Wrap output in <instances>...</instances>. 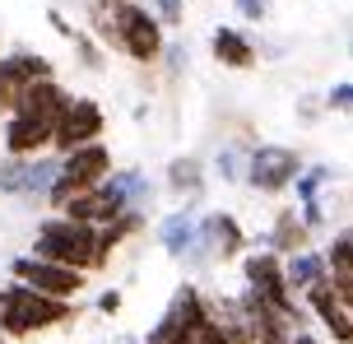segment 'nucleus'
Wrapping results in <instances>:
<instances>
[{"mask_svg": "<svg viewBox=\"0 0 353 344\" xmlns=\"http://www.w3.org/2000/svg\"><path fill=\"white\" fill-rule=\"evenodd\" d=\"M93 23H98V33L107 42H117L140 65L163 56V23L144 5H135V0H98L93 5Z\"/></svg>", "mask_w": 353, "mask_h": 344, "instance_id": "1", "label": "nucleus"}, {"mask_svg": "<svg viewBox=\"0 0 353 344\" xmlns=\"http://www.w3.org/2000/svg\"><path fill=\"white\" fill-rule=\"evenodd\" d=\"M74 316V303H61V298H42V293L23 289V284H5L0 289V335H37V330L65 326Z\"/></svg>", "mask_w": 353, "mask_h": 344, "instance_id": "2", "label": "nucleus"}, {"mask_svg": "<svg viewBox=\"0 0 353 344\" xmlns=\"http://www.w3.org/2000/svg\"><path fill=\"white\" fill-rule=\"evenodd\" d=\"M33 256L37 261H52L65 270H98V228L88 223H70V219H42V228L33 237Z\"/></svg>", "mask_w": 353, "mask_h": 344, "instance_id": "3", "label": "nucleus"}, {"mask_svg": "<svg viewBox=\"0 0 353 344\" xmlns=\"http://www.w3.org/2000/svg\"><path fill=\"white\" fill-rule=\"evenodd\" d=\"M107 172H112V154H107L103 145L70 149V154H61V168H56V181H52V191H47V200L61 210L70 196H79V191H93V186H98Z\"/></svg>", "mask_w": 353, "mask_h": 344, "instance_id": "4", "label": "nucleus"}, {"mask_svg": "<svg viewBox=\"0 0 353 344\" xmlns=\"http://www.w3.org/2000/svg\"><path fill=\"white\" fill-rule=\"evenodd\" d=\"M242 274H247V289L261 298L265 307L283 312L288 321H298V326H302L298 303H293V293L283 289V265H279V256H274V252H251L247 261H242Z\"/></svg>", "mask_w": 353, "mask_h": 344, "instance_id": "5", "label": "nucleus"}, {"mask_svg": "<svg viewBox=\"0 0 353 344\" xmlns=\"http://www.w3.org/2000/svg\"><path fill=\"white\" fill-rule=\"evenodd\" d=\"M10 274H14V284L42 293V298H61V303H70L74 293L84 289V274L79 270H65V265H52V261H37V256H14V261H10Z\"/></svg>", "mask_w": 353, "mask_h": 344, "instance_id": "6", "label": "nucleus"}, {"mask_svg": "<svg viewBox=\"0 0 353 344\" xmlns=\"http://www.w3.org/2000/svg\"><path fill=\"white\" fill-rule=\"evenodd\" d=\"M103 126H107V117H103V108H98L93 98H70L65 112L56 117V126H52V145L61 149V154L84 149V145H98Z\"/></svg>", "mask_w": 353, "mask_h": 344, "instance_id": "7", "label": "nucleus"}, {"mask_svg": "<svg viewBox=\"0 0 353 344\" xmlns=\"http://www.w3.org/2000/svg\"><path fill=\"white\" fill-rule=\"evenodd\" d=\"M298 172H302L298 149H283V145L251 149L247 168H242V177H247L256 191H265V196H274V191H283V186H293V177H298Z\"/></svg>", "mask_w": 353, "mask_h": 344, "instance_id": "8", "label": "nucleus"}, {"mask_svg": "<svg viewBox=\"0 0 353 344\" xmlns=\"http://www.w3.org/2000/svg\"><path fill=\"white\" fill-rule=\"evenodd\" d=\"M247 247V237L237 228V219L232 214H210V219H195V247L186 252V261H232V256Z\"/></svg>", "mask_w": 353, "mask_h": 344, "instance_id": "9", "label": "nucleus"}, {"mask_svg": "<svg viewBox=\"0 0 353 344\" xmlns=\"http://www.w3.org/2000/svg\"><path fill=\"white\" fill-rule=\"evenodd\" d=\"M56 168H61V159H42V154L5 159L0 163V191L5 196H47L56 181Z\"/></svg>", "mask_w": 353, "mask_h": 344, "instance_id": "10", "label": "nucleus"}, {"mask_svg": "<svg viewBox=\"0 0 353 344\" xmlns=\"http://www.w3.org/2000/svg\"><path fill=\"white\" fill-rule=\"evenodd\" d=\"M37 79H52V61L37 52H14L0 56V112H14L19 93L37 84Z\"/></svg>", "mask_w": 353, "mask_h": 344, "instance_id": "11", "label": "nucleus"}, {"mask_svg": "<svg viewBox=\"0 0 353 344\" xmlns=\"http://www.w3.org/2000/svg\"><path fill=\"white\" fill-rule=\"evenodd\" d=\"M307 303H312V312H316L321 321H325V330H330L339 344H349V340H353V316H349L353 303H349V298H339L330 279H316V284L307 289Z\"/></svg>", "mask_w": 353, "mask_h": 344, "instance_id": "12", "label": "nucleus"}, {"mask_svg": "<svg viewBox=\"0 0 353 344\" xmlns=\"http://www.w3.org/2000/svg\"><path fill=\"white\" fill-rule=\"evenodd\" d=\"M65 103H70V93L61 89L56 79H37V84H28V89L19 93V103H14L10 117H33V121L56 126V117L65 112Z\"/></svg>", "mask_w": 353, "mask_h": 344, "instance_id": "13", "label": "nucleus"}, {"mask_svg": "<svg viewBox=\"0 0 353 344\" xmlns=\"http://www.w3.org/2000/svg\"><path fill=\"white\" fill-rule=\"evenodd\" d=\"M172 344H251V335H247V330H237V326H219L210 312H195L191 321L176 326Z\"/></svg>", "mask_w": 353, "mask_h": 344, "instance_id": "14", "label": "nucleus"}, {"mask_svg": "<svg viewBox=\"0 0 353 344\" xmlns=\"http://www.w3.org/2000/svg\"><path fill=\"white\" fill-rule=\"evenodd\" d=\"M52 145V126L47 121H33V117H10L5 121V149L10 159H33Z\"/></svg>", "mask_w": 353, "mask_h": 344, "instance_id": "15", "label": "nucleus"}, {"mask_svg": "<svg viewBox=\"0 0 353 344\" xmlns=\"http://www.w3.org/2000/svg\"><path fill=\"white\" fill-rule=\"evenodd\" d=\"M283 265V289L288 293H307L316 279H325V261H321L316 252H293L288 261H279Z\"/></svg>", "mask_w": 353, "mask_h": 344, "instance_id": "16", "label": "nucleus"}, {"mask_svg": "<svg viewBox=\"0 0 353 344\" xmlns=\"http://www.w3.org/2000/svg\"><path fill=\"white\" fill-rule=\"evenodd\" d=\"M159 242H163V252H168V256L186 261V252L195 247V214H186V210L168 214V219H163V228H159Z\"/></svg>", "mask_w": 353, "mask_h": 344, "instance_id": "17", "label": "nucleus"}, {"mask_svg": "<svg viewBox=\"0 0 353 344\" xmlns=\"http://www.w3.org/2000/svg\"><path fill=\"white\" fill-rule=\"evenodd\" d=\"M214 56L223 65H232V70H251L256 65V47L237 28H214Z\"/></svg>", "mask_w": 353, "mask_h": 344, "instance_id": "18", "label": "nucleus"}, {"mask_svg": "<svg viewBox=\"0 0 353 344\" xmlns=\"http://www.w3.org/2000/svg\"><path fill=\"white\" fill-rule=\"evenodd\" d=\"M265 252H274V256L279 252H288V256L307 252V228L298 223V210H283V214L274 219V233L265 237Z\"/></svg>", "mask_w": 353, "mask_h": 344, "instance_id": "19", "label": "nucleus"}, {"mask_svg": "<svg viewBox=\"0 0 353 344\" xmlns=\"http://www.w3.org/2000/svg\"><path fill=\"white\" fill-rule=\"evenodd\" d=\"M200 181H205V172H200L195 159H172V168H168V186H172L176 196H200Z\"/></svg>", "mask_w": 353, "mask_h": 344, "instance_id": "20", "label": "nucleus"}, {"mask_svg": "<svg viewBox=\"0 0 353 344\" xmlns=\"http://www.w3.org/2000/svg\"><path fill=\"white\" fill-rule=\"evenodd\" d=\"M335 177V172H330V168H307V172H298V205H312V200H321V186H325V181Z\"/></svg>", "mask_w": 353, "mask_h": 344, "instance_id": "21", "label": "nucleus"}, {"mask_svg": "<svg viewBox=\"0 0 353 344\" xmlns=\"http://www.w3.org/2000/svg\"><path fill=\"white\" fill-rule=\"evenodd\" d=\"M214 168H219V177H223V181H237V177H242V154H237V149H223V154L214 159Z\"/></svg>", "mask_w": 353, "mask_h": 344, "instance_id": "22", "label": "nucleus"}, {"mask_svg": "<svg viewBox=\"0 0 353 344\" xmlns=\"http://www.w3.org/2000/svg\"><path fill=\"white\" fill-rule=\"evenodd\" d=\"M349 103H353V84H349V79H339L335 89L325 93V108H330V112H349Z\"/></svg>", "mask_w": 353, "mask_h": 344, "instance_id": "23", "label": "nucleus"}, {"mask_svg": "<svg viewBox=\"0 0 353 344\" xmlns=\"http://www.w3.org/2000/svg\"><path fill=\"white\" fill-rule=\"evenodd\" d=\"M70 42L79 47V61H84L88 70H98V65H103V56H98V47H93V37H88V33H74Z\"/></svg>", "mask_w": 353, "mask_h": 344, "instance_id": "24", "label": "nucleus"}, {"mask_svg": "<svg viewBox=\"0 0 353 344\" xmlns=\"http://www.w3.org/2000/svg\"><path fill=\"white\" fill-rule=\"evenodd\" d=\"M154 10H159V23H181L186 19V5L181 0H154Z\"/></svg>", "mask_w": 353, "mask_h": 344, "instance_id": "25", "label": "nucleus"}, {"mask_svg": "<svg viewBox=\"0 0 353 344\" xmlns=\"http://www.w3.org/2000/svg\"><path fill=\"white\" fill-rule=\"evenodd\" d=\"M237 10L247 19H265V0H237Z\"/></svg>", "mask_w": 353, "mask_h": 344, "instance_id": "26", "label": "nucleus"}, {"mask_svg": "<svg viewBox=\"0 0 353 344\" xmlns=\"http://www.w3.org/2000/svg\"><path fill=\"white\" fill-rule=\"evenodd\" d=\"M121 307V293L112 289V293H103V298H98V312H107V316H112V312Z\"/></svg>", "mask_w": 353, "mask_h": 344, "instance_id": "27", "label": "nucleus"}, {"mask_svg": "<svg viewBox=\"0 0 353 344\" xmlns=\"http://www.w3.org/2000/svg\"><path fill=\"white\" fill-rule=\"evenodd\" d=\"M52 28H56L61 37H74V23H70L65 14H56V10H52Z\"/></svg>", "mask_w": 353, "mask_h": 344, "instance_id": "28", "label": "nucleus"}, {"mask_svg": "<svg viewBox=\"0 0 353 344\" xmlns=\"http://www.w3.org/2000/svg\"><path fill=\"white\" fill-rule=\"evenodd\" d=\"M288 344H321V340H316V335H307V330H293V340H288Z\"/></svg>", "mask_w": 353, "mask_h": 344, "instance_id": "29", "label": "nucleus"}, {"mask_svg": "<svg viewBox=\"0 0 353 344\" xmlns=\"http://www.w3.org/2000/svg\"><path fill=\"white\" fill-rule=\"evenodd\" d=\"M0 344H5V340H0Z\"/></svg>", "mask_w": 353, "mask_h": 344, "instance_id": "30", "label": "nucleus"}]
</instances>
